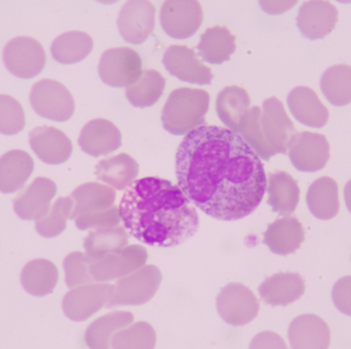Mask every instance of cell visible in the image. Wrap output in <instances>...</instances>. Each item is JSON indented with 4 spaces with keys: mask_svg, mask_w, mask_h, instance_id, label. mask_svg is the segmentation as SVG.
Wrapping results in <instances>:
<instances>
[{
    "mask_svg": "<svg viewBox=\"0 0 351 349\" xmlns=\"http://www.w3.org/2000/svg\"><path fill=\"white\" fill-rule=\"evenodd\" d=\"M59 280V271L53 262L36 259L29 262L21 272V284L28 294L45 297L53 293Z\"/></svg>",
    "mask_w": 351,
    "mask_h": 349,
    "instance_id": "29",
    "label": "cell"
},
{
    "mask_svg": "<svg viewBox=\"0 0 351 349\" xmlns=\"http://www.w3.org/2000/svg\"><path fill=\"white\" fill-rule=\"evenodd\" d=\"M338 22V10L327 0H308L301 5L297 26L306 38L322 39L331 33Z\"/></svg>",
    "mask_w": 351,
    "mask_h": 349,
    "instance_id": "16",
    "label": "cell"
},
{
    "mask_svg": "<svg viewBox=\"0 0 351 349\" xmlns=\"http://www.w3.org/2000/svg\"><path fill=\"white\" fill-rule=\"evenodd\" d=\"M287 101L295 119L307 127L323 128L329 121V111L308 87L293 89Z\"/></svg>",
    "mask_w": 351,
    "mask_h": 349,
    "instance_id": "23",
    "label": "cell"
},
{
    "mask_svg": "<svg viewBox=\"0 0 351 349\" xmlns=\"http://www.w3.org/2000/svg\"><path fill=\"white\" fill-rule=\"evenodd\" d=\"M176 175L195 207L225 222L253 214L267 189L260 157L239 134L219 126L186 134L176 154Z\"/></svg>",
    "mask_w": 351,
    "mask_h": 349,
    "instance_id": "1",
    "label": "cell"
},
{
    "mask_svg": "<svg viewBox=\"0 0 351 349\" xmlns=\"http://www.w3.org/2000/svg\"><path fill=\"white\" fill-rule=\"evenodd\" d=\"M235 49L234 35L231 34L226 27L220 26L206 29L196 47L198 56L210 64H222L228 61Z\"/></svg>",
    "mask_w": 351,
    "mask_h": 349,
    "instance_id": "33",
    "label": "cell"
},
{
    "mask_svg": "<svg viewBox=\"0 0 351 349\" xmlns=\"http://www.w3.org/2000/svg\"><path fill=\"white\" fill-rule=\"evenodd\" d=\"M305 282L298 273H276L266 278L259 286V294L266 304L287 306L304 295Z\"/></svg>",
    "mask_w": 351,
    "mask_h": 349,
    "instance_id": "21",
    "label": "cell"
},
{
    "mask_svg": "<svg viewBox=\"0 0 351 349\" xmlns=\"http://www.w3.org/2000/svg\"><path fill=\"white\" fill-rule=\"evenodd\" d=\"M156 25V8L149 0H128L117 19L121 37L127 43L141 45Z\"/></svg>",
    "mask_w": 351,
    "mask_h": 349,
    "instance_id": "14",
    "label": "cell"
},
{
    "mask_svg": "<svg viewBox=\"0 0 351 349\" xmlns=\"http://www.w3.org/2000/svg\"><path fill=\"white\" fill-rule=\"evenodd\" d=\"M74 202L70 220L84 214L104 212L114 206L117 192L104 183H86L80 185L72 192Z\"/></svg>",
    "mask_w": 351,
    "mask_h": 349,
    "instance_id": "25",
    "label": "cell"
},
{
    "mask_svg": "<svg viewBox=\"0 0 351 349\" xmlns=\"http://www.w3.org/2000/svg\"><path fill=\"white\" fill-rule=\"evenodd\" d=\"M336 1L340 2V3H351V0H336Z\"/></svg>",
    "mask_w": 351,
    "mask_h": 349,
    "instance_id": "48",
    "label": "cell"
},
{
    "mask_svg": "<svg viewBox=\"0 0 351 349\" xmlns=\"http://www.w3.org/2000/svg\"><path fill=\"white\" fill-rule=\"evenodd\" d=\"M306 202L315 218L325 221L335 218L340 208L337 183L328 177L313 181L307 192Z\"/></svg>",
    "mask_w": 351,
    "mask_h": 349,
    "instance_id": "30",
    "label": "cell"
},
{
    "mask_svg": "<svg viewBox=\"0 0 351 349\" xmlns=\"http://www.w3.org/2000/svg\"><path fill=\"white\" fill-rule=\"evenodd\" d=\"M162 275L156 266L147 265L121 278L113 286L106 308L139 306L149 302L160 289Z\"/></svg>",
    "mask_w": 351,
    "mask_h": 349,
    "instance_id": "4",
    "label": "cell"
},
{
    "mask_svg": "<svg viewBox=\"0 0 351 349\" xmlns=\"http://www.w3.org/2000/svg\"><path fill=\"white\" fill-rule=\"evenodd\" d=\"M321 90L335 106L351 102V66L339 64L328 68L321 78Z\"/></svg>",
    "mask_w": 351,
    "mask_h": 349,
    "instance_id": "36",
    "label": "cell"
},
{
    "mask_svg": "<svg viewBox=\"0 0 351 349\" xmlns=\"http://www.w3.org/2000/svg\"><path fill=\"white\" fill-rule=\"evenodd\" d=\"M260 117H261V109L259 106H253L250 109L241 120L239 134L251 146L252 150L260 157V159L268 161L276 156V154L264 139L261 125H260Z\"/></svg>",
    "mask_w": 351,
    "mask_h": 349,
    "instance_id": "38",
    "label": "cell"
},
{
    "mask_svg": "<svg viewBox=\"0 0 351 349\" xmlns=\"http://www.w3.org/2000/svg\"><path fill=\"white\" fill-rule=\"evenodd\" d=\"M57 194L55 181L47 177H36L14 201V210L24 221H37L49 214L51 200Z\"/></svg>",
    "mask_w": 351,
    "mask_h": 349,
    "instance_id": "17",
    "label": "cell"
},
{
    "mask_svg": "<svg viewBox=\"0 0 351 349\" xmlns=\"http://www.w3.org/2000/svg\"><path fill=\"white\" fill-rule=\"evenodd\" d=\"M166 87V78L154 69L144 70L141 78L136 84L128 87L125 90L129 102L134 107L145 109L156 104Z\"/></svg>",
    "mask_w": 351,
    "mask_h": 349,
    "instance_id": "35",
    "label": "cell"
},
{
    "mask_svg": "<svg viewBox=\"0 0 351 349\" xmlns=\"http://www.w3.org/2000/svg\"><path fill=\"white\" fill-rule=\"evenodd\" d=\"M332 299L340 313L351 317V276H344L334 284Z\"/></svg>",
    "mask_w": 351,
    "mask_h": 349,
    "instance_id": "43",
    "label": "cell"
},
{
    "mask_svg": "<svg viewBox=\"0 0 351 349\" xmlns=\"http://www.w3.org/2000/svg\"><path fill=\"white\" fill-rule=\"evenodd\" d=\"M204 20L198 0H166L160 8V21L165 32L174 39H187L195 34Z\"/></svg>",
    "mask_w": 351,
    "mask_h": 349,
    "instance_id": "9",
    "label": "cell"
},
{
    "mask_svg": "<svg viewBox=\"0 0 351 349\" xmlns=\"http://www.w3.org/2000/svg\"><path fill=\"white\" fill-rule=\"evenodd\" d=\"M66 286L69 289L95 282L90 273V260L84 254L74 251L64 259Z\"/></svg>",
    "mask_w": 351,
    "mask_h": 349,
    "instance_id": "41",
    "label": "cell"
},
{
    "mask_svg": "<svg viewBox=\"0 0 351 349\" xmlns=\"http://www.w3.org/2000/svg\"><path fill=\"white\" fill-rule=\"evenodd\" d=\"M210 95L200 89L179 88L171 93L162 113V126L173 135H184L206 124Z\"/></svg>",
    "mask_w": 351,
    "mask_h": 349,
    "instance_id": "3",
    "label": "cell"
},
{
    "mask_svg": "<svg viewBox=\"0 0 351 349\" xmlns=\"http://www.w3.org/2000/svg\"><path fill=\"white\" fill-rule=\"evenodd\" d=\"M92 37L82 31H70L58 36L51 43L53 60L61 64H74L86 59L92 52Z\"/></svg>",
    "mask_w": 351,
    "mask_h": 349,
    "instance_id": "34",
    "label": "cell"
},
{
    "mask_svg": "<svg viewBox=\"0 0 351 349\" xmlns=\"http://www.w3.org/2000/svg\"><path fill=\"white\" fill-rule=\"evenodd\" d=\"M268 205L272 212L288 216L296 210L300 200L298 183L285 171L270 173L267 183Z\"/></svg>",
    "mask_w": 351,
    "mask_h": 349,
    "instance_id": "27",
    "label": "cell"
},
{
    "mask_svg": "<svg viewBox=\"0 0 351 349\" xmlns=\"http://www.w3.org/2000/svg\"><path fill=\"white\" fill-rule=\"evenodd\" d=\"M30 103L33 111L45 119L66 122L75 111L73 97L61 82L41 80L31 89Z\"/></svg>",
    "mask_w": 351,
    "mask_h": 349,
    "instance_id": "5",
    "label": "cell"
},
{
    "mask_svg": "<svg viewBox=\"0 0 351 349\" xmlns=\"http://www.w3.org/2000/svg\"><path fill=\"white\" fill-rule=\"evenodd\" d=\"M25 113L22 105L14 97L0 95V133L16 135L24 129Z\"/></svg>",
    "mask_w": 351,
    "mask_h": 349,
    "instance_id": "40",
    "label": "cell"
},
{
    "mask_svg": "<svg viewBox=\"0 0 351 349\" xmlns=\"http://www.w3.org/2000/svg\"><path fill=\"white\" fill-rule=\"evenodd\" d=\"M292 349H329L331 332L324 319L303 315L293 319L288 331Z\"/></svg>",
    "mask_w": 351,
    "mask_h": 349,
    "instance_id": "20",
    "label": "cell"
},
{
    "mask_svg": "<svg viewBox=\"0 0 351 349\" xmlns=\"http://www.w3.org/2000/svg\"><path fill=\"white\" fill-rule=\"evenodd\" d=\"M113 286L108 284H90L72 289L64 296L62 307L71 321L80 323L90 319L106 306L112 295Z\"/></svg>",
    "mask_w": 351,
    "mask_h": 349,
    "instance_id": "12",
    "label": "cell"
},
{
    "mask_svg": "<svg viewBox=\"0 0 351 349\" xmlns=\"http://www.w3.org/2000/svg\"><path fill=\"white\" fill-rule=\"evenodd\" d=\"M74 202L71 197H60L51 206L47 216L35 223V230L45 238H53L65 231L70 220Z\"/></svg>",
    "mask_w": 351,
    "mask_h": 349,
    "instance_id": "37",
    "label": "cell"
},
{
    "mask_svg": "<svg viewBox=\"0 0 351 349\" xmlns=\"http://www.w3.org/2000/svg\"><path fill=\"white\" fill-rule=\"evenodd\" d=\"M96 1L100 2V3L103 4H113L115 2L119 1V0H96Z\"/></svg>",
    "mask_w": 351,
    "mask_h": 349,
    "instance_id": "47",
    "label": "cell"
},
{
    "mask_svg": "<svg viewBox=\"0 0 351 349\" xmlns=\"http://www.w3.org/2000/svg\"><path fill=\"white\" fill-rule=\"evenodd\" d=\"M249 349H288V346L278 334L264 331L253 338Z\"/></svg>",
    "mask_w": 351,
    "mask_h": 349,
    "instance_id": "44",
    "label": "cell"
},
{
    "mask_svg": "<svg viewBox=\"0 0 351 349\" xmlns=\"http://www.w3.org/2000/svg\"><path fill=\"white\" fill-rule=\"evenodd\" d=\"M129 245V234L125 227L97 229L90 231L84 241L86 256L90 262L117 253Z\"/></svg>",
    "mask_w": 351,
    "mask_h": 349,
    "instance_id": "32",
    "label": "cell"
},
{
    "mask_svg": "<svg viewBox=\"0 0 351 349\" xmlns=\"http://www.w3.org/2000/svg\"><path fill=\"white\" fill-rule=\"evenodd\" d=\"M104 84L113 88H128L141 78L142 60L131 47H114L105 51L98 66Z\"/></svg>",
    "mask_w": 351,
    "mask_h": 349,
    "instance_id": "6",
    "label": "cell"
},
{
    "mask_svg": "<svg viewBox=\"0 0 351 349\" xmlns=\"http://www.w3.org/2000/svg\"><path fill=\"white\" fill-rule=\"evenodd\" d=\"M76 228L78 230H97V229L113 228L121 224V216L117 206H112L104 212H94V214H84L78 216L74 220Z\"/></svg>",
    "mask_w": 351,
    "mask_h": 349,
    "instance_id": "42",
    "label": "cell"
},
{
    "mask_svg": "<svg viewBox=\"0 0 351 349\" xmlns=\"http://www.w3.org/2000/svg\"><path fill=\"white\" fill-rule=\"evenodd\" d=\"M156 344V331L146 322H139L128 329L117 332L111 341L113 349H154Z\"/></svg>",
    "mask_w": 351,
    "mask_h": 349,
    "instance_id": "39",
    "label": "cell"
},
{
    "mask_svg": "<svg viewBox=\"0 0 351 349\" xmlns=\"http://www.w3.org/2000/svg\"><path fill=\"white\" fill-rule=\"evenodd\" d=\"M3 63L6 69L19 78H35L45 65V52L43 45L32 37L19 36L4 47Z\"/></svg>",
    "mask_w": 351,
    "mask_h": 349,
    "instance_id": "7",
    "label": "cell"
},
{
    "mask_svg": "<svg viewBox=\"0 0 351 349\" xmlns=\"http://www.w3.org/2000/svg\"><path fill=\"white\" fill-rule=\"evenodd\" d=\"M34 170L32 157L22 150H12L0 157V192L12 194L24 188Z\"/></svg>",
    "mask_w": 351,
    "mask_h": 349,
    "instance_id": "24",
    "label": "cell"
},
{
    "mask_svg": "<svg viewBox=\"0 0 351 349\" xmlns=\"http://www.w3.org/2000/svg\"><path fill=\"white\" fill-rule=\"evenodd\" d=\"M134 322V315L128 311H113L93 322L84 334V341L90 349H110L115 332Z\"/></svg>",
    "mask_w": 351,
    "mask_h": 349,
    "instance_id": "31",
    "label": "cell"
},
{
    "mask_svg": "<svg viewBox=\"0 0 351 349\" xmlns=\"http://www.w3.org/2000/svg\"><path fill=\"white\" fill-rule=\"evenodd\" d=\"M344 199H346V206L351 214V179L344 188Z\"/></svg>",
    "mask_w": 351,
    "mask_h": 349,
    "instance_id": "46",
    "label": "cell"
},
{
    "mask_svg": "<svg viewBox=\"0 0 351 349\" xmlns=\"http://www.w3.org/2000/svg\"><path fill=\"white\" fill-rule=\"evenodd\" d=\"M78 144L82 152L95 158L106 156L121 148V133L108 120H92L80 131Z\"/></svg>",
    "mask_w": 351,
    "mask_h": 349,
    "instance_id": "19",
    "label": "cell"
},
{
    "mask_svg": "<svg viewBox=\"0 0 351 349\" xmlns=\"http://www.w3.org/2000/svg\"><path fill=\"white\" fill-rule=\"evenodd\" d=\"M97 179L119 191L127 189L139 174V165L127 154H119L103 159L95 171Z\"/></svg>",
    "mask_w": 351,
    "mask_h": 349,
    "instance_id": "26",
    "label": "cell"
},
{
    "mask_svg": "<svg viewBox=\"0 0 351 349\" xmlns=\"http://www.w3.org/2000/svg\"><path fill=\"white\" fill-rule=\"evenodd\" d=\"M119 210L128 233L150 247H178L199 229L197 210L179 185L158 177L133 181Z\"/></svg>",
    "mask_w": 351,
    "mask_h": 349,
    "instance_id": "2",
    "label": "cell"
},
{
    "mask_svg": "<svg viewBox=\"0 0 351 349\" xmlns=\"http://www.w3.org/2000/svg\"><path fill=\"white\" fill-rule=\"evenodd\" d=\"M29 144L39 160L45 164H63L71 157V140L61 130L40 126L29 133Z\"/></svg>",
    "mask_w": 351,
    "mask_h": 349,
    "instance_id": "18",
    "label": "cell"
},
{
    "mask_svg": "<svg viewBox=\"0 0 351 349\" xmlns=\"http://www.w3.org/2000/svg\"><path fill=\"white\" fill-rule=\"evenodd\" d=\"M165 67L182 82L196 85L212 84V70L198 60L194 49L186 45H171L165 52Z\"/></svg>",
    "mask_w": 351,
    "mask_h": 349,
    "instance_id": "15",
    "label": "cell"
},
{
    "mask_svg": "<svg viewBox=\"0 0 351 349\" xmlns=\"http://www.w3.org/2000/svg\"><path fill=\"white\" fill-rule=\"evenodd\" d=\"M148 254L141 245H128L117 253L90 261V273L96 282H107L123 278L141 269L147 262Z\"/></svg>",
    "mask_w": 351,
    "mask_h": 349,
    "instance_id": "11",
    "label": "cell"
},
{
    "mask_svg": "<svg viewBox=\"0 0 351 349\" xmlns=\"http://www.w3.org/2000/svg\"><path fill=\"white\" fill-rule=\"evenodd\" d=\"M259 301L247 286L231 282L217 297V311L223 321L233 327L247 325L257 317Z\"/></svg>",
    "mask_w": 351,
    "mask_h": 349,
    "instance_id": "8",
    "label": "cell"
},
{
    "mask_svg": "<svg viewBox=\"0 0 351 349\" xmlns=\"http://www.w3.org/2000/svg\"><path fill=\"white\" fill-rule=\"evenodd\" d=\"M260 125L264 139L274 154H287L291 140L298 132L287 115L282 101L276 97L264 101Z\"/></svg>",
    "mask_w": 351,
    "mask_h": 349,
    "instance_id": "10",
    "label": "cell"
},
{
    "mask_svg": "<svg viewBox=\"0 0 351 349\" xmlns=\"http://www.w3.org/2000/svg\"><path fill=\"white\" fill-rule=\"evenodd\" d=\"M305 239L302 224L295 216H284L268 226L264 232V245L271 253L288 256L295 253Z\"/></svg>",
    "mask_w": 351,
    "mask_h": 349,
    "instance_id": "22",
    "label": "cell"
},
{
    "mask_svg": "<svg viewBox=\"0 0 351 349\" xmlns=\"http://www.w3.org/2000/svg\"><path fill=\"white\" fill-rule=\"evenodd\" d=\"M293 166L303 172H317L327 165L330 144L323 134L304 131L297 133L288 148Z\"/></svg>",
    "mask_w": 351,
    "mask_h": 349,
    "instance_id": "13",
    "label": "cell"
},
{
    "mask_svg": "<svg viewBox=\"0 0 351 349\" xmlns=\"http://www.w3.org/2000/svg\"><path fill=\"white\" fill-rule=\"evenodd\" d=\"M251 99L245 89L237 86L226 87L217 97V115L227 129L239 134L241 120L249 111Z\"/></svg>",
    "mask_w": 351,
    "mask_h": 349,
    "instance_id": "28",
    "label": "cell"
},
{
    "mask_svg": "<svg viewBox=\"0 0 351 349\" xmlns=\"http://www.w3.org/2000/svg\"><path fill=\"white\" fill-rule=\"evenodd\" d=\"M299 0H259L260 8L266 14L276 16L288 12L296 5Z\"/></svg>",
    "mask_w": 351,
    "mask_h": 349,
    "instance_id": "45",
    "label": "cell"
}]
</instances>
